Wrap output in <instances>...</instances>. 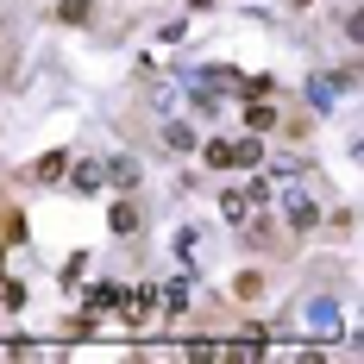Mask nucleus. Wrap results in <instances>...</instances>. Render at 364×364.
<instances>
[{
	"instance_id": "1",
	"label": "nucleus",
	"mask_w": 364,
	"mask_h": 364,
	"mask_svg": "<svg viewBox=\"0 0 364 364\" xmlns=\"http://www.w3.org/2000/svg\"><path fill=\"white\" fill-rule=\"evenodd\" d=\"M264 208H270V182L264 176H252L245 188H220V220L226 226H252Z\"/></svg>"
},
{
	"instance_id": "2",
	"label": "nucleus",
	"mask_w": 364,
	"mask_h": 364,
	"mask_svg": "<svg viewBox=\"0 0 364 364\" xmlns=\"http://www.w3.org/2000/svg\"><path fill=\"white\" fill-rule=\"evenodd\" d=\"M270 195H277V214H283V226H295V232L321 226V201H314L301 182H283V188H270Z\"/></svg>"
},
{
	"instance_id": "3",
	"label": "nucleus",
	"mask_w": 364,
	"mask_h": 364,
	"mask_svg": "<svg viewBox=\"0 0 364 364\" xmlns=\"http://www.w3.org/2000/svg\"><path fill=\"white\" fill-rule=\"evenodd\" d=\"M113 308L126 314V327H151V321H157V289H119Z\"/></svg>"
},
{
	"instance_id": "4",
	"label": "nucleus",
	"mask_w": 364,
	"mask_h": 364,
	"mask_svg": "<svg viewBox=\"0 0 364 364\" xmlns=\"http://www.w3.org/2000/svg\"><path fill=\"white\" fill-rule=\"evenodd\" d=\"M63 170H70V151H44L26 176H32V182H63Z\"/></svg>"
},
{
	"instance_id": "5",
	"label": "nucleus",
	"mask_w": 364,
	"mask_h": 364,
	"mask_svg": "<svg viewBox=\"0 0 364 364\" xmlns=\"http://www.w3.org/2000/svg\"><path fill=\"white\" fill-rule=\"evenodd\" d=\"M308 327L321 333V339H333V333H339V308H333V301H308Z\"/></svg>"
},
{
	"instance_id": "6",
	"label": "nucleus",
	"mask_w": 364,
	"mask_h": 364,
	"mask_svg": "<svg viewBox=\"0 0 364 364\" xmlns=\"http://www.w3.org/2000/svg\"><path fill=\"white\" fill-rule=\"evenodd\" d=\"M101 176H107L113 188H132V182H139V164H132V157H107V164H101Z\"/></svg>"
},
{
	"instance_id": "7",
	"label": "nucleus",
	"mask_w": 364,
	"mask_h": 364,
	"mask_svg": "<svg viewBox=\"0 0 364 364\" xmlns=\"http://www.w3.org/2000/svg\"><path fill=\"white\" fill-rule=\"evenodd\" d=\"M70 188H82V195L107 188V176H101V164H95V157H88V164H75V170H70Z\"/></svg>"
},
{
	"instance_id": "8",
	"label": "nucleus",
	"mask_w": 364,
	"mask_h": 364,
	"mask_svg": "<svg viewBox=\"0 0 364 364\" xmlns=\"http://www.w3.org/2000/svg\"><path fill=\"white\" fill-rule=\"evenodd\" d=\"M245 126H252L257 139H264V132H277V101L264 107V101H257V95H252V107H245Z\"/></svg>"
},
{
	"instance_id": "9",
	"label": "nucleus",
	"mask_w": 364,
	"mask_h": 364,
	"mask_svg": "<svg viewBox=\"0 0 364 364\" xmlns=\"http://www.w3.org/2000/svg\"><path fill=\"white\" fill-rule=\"evenodd\" d=\"M107 226H113V232H119V239H132V232H139V208H132V201H113Z\"/></svg>"
},
{
	"instance_id": "10",
	"label": "nucleus",
	"mask_w": 364,
	"mask_h": 364,
	"mask_svg": "<svg viewBox=\"0 0 364 364\" xmlns=\"http://www.w3.org/2000/svg\"><path fill=\"white\" fill-rule=\"evenodd\" d=\"M113 301H119V283H95V289H88V321H101Z\"/></svg>"
},
{
	"instance_id": "11",
	"label": "nucleus",
	"mask_w": 364,
	"mask_h": 364,
	"mask_svg": "<svg viewBox=\"0 0 364 364\" xmlns=\"http://www.w3.org/2000/svg\"><path fill=\"white\" fill-rule=\"evenodd\" d=\"M232 164H239V170H257V164H264V139H239V145H232Z\"/></svg>"
},
{
	"instance_id": "12",
	"label": "nucleus",
	"mask_w": 364,
	"mask_h": 364,
	"mask_svg": "<svg viewBox=\"0 0 364 364\" xmlns=\"http://www.w3.org/2000/svg\"><path fill=\"white\" fill-rule=\"evenodd\" d=\"M182 308H188V289L182 283H164L157 289V314H182Z\"/></svg>"
},
{
	"instance_id": "13",
	"label": "nucleus",
	"mask_w": 364,
	"mask_h": 364,
	"mask_svg": "<svg viewBox=\"0 0 364 364\" xmlns=\"http://www.w3.org/2000/svg\"><path fill=\"white\" fill-rule=\"evenodd\" d=\"M164 145H170V151H195V126L170 119V126H164Z\"/></svg>"
},
{
	"instance_id": "14",
	"label": "nucleus",
	"mask_w": 364,
	"mask_h": 364,
	"mask_svg": "<svg viewBox=\"0 0 364 364\" xmlns=\"http://www.w3.org/2000/svg\"><path fill=\"white\" fill-rule=\"evenodd\" d=\"M201 157H208V170H232V145H226V139H208Z\"/></svg>"
},
{
	"instance_id": "15",
	"label": "nucleus",
	"mask_w": 364,
	"mask_h": 364,
	"mask_svg": "<svg viewBox=\"0 0 364 364\" xmlns=\"http://www.w3.org/2000/svg\"><path fill=\"white\" fill-rule=\"evenodd\" d=\"M88 6H95V0H57V19H70V26H82V19H88Z\"/></svg>"
},
{
	"instance_id": "16",
	"label": "nucleus",
	"mask_w": 364,
	"mask_h": 364,
	"mask_svg": "<svg viewBox=\"0 0 364 364\" xmlns=\"http://www.w3.org/2000/svg\"><path fill=\"white\" fill-rule=\"evenodd\" d=\"M26 301V283H13V277H0V308H19Z\"/></svg>"
},
{
	"instance_id": "17",
	"label": "nucleus",
	"mask_w": 364,
	"mask_h": 364,
	"mask_svg": "<svg viewBox=\"0 0 364 364\" xmlns=\"http://www.w3.org/2000/svg\"><path fill=\"white\" fill-rule=\"evenodd\" d=\"M195 6H214V0H195Z\"/></svg>"
}]
</instances>
